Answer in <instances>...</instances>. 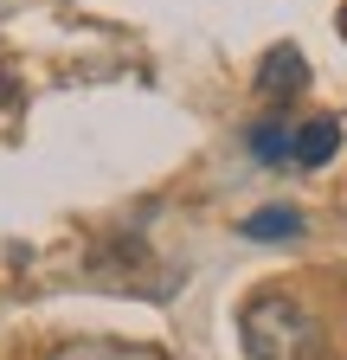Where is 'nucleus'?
I'll return each instance as SVG.
<instances>
[{
	"label": "nucleus",
	"mask_w": 347,
	"mask_h": 360,
	"mask_svg": "<svg viewBox=\"0 0 347 360\" xmlns=\"http://www.w3.org/2000/svg\"><path fill=\"white\" fill-rule=\"evenodd\" d=\"M244 148H251V161H264V167L296 161V122H283V116L251 122V129H244Z\"/></svg>",
	"instance_id": "6"
},
{
	"label": "nucleus",
	"mask_w": 347,
	"mask_h": 360,
	"mask_svg": "<svg viewBox=\"0 0 347 360\" xmlns=\"http://www.w3.org/2000/svg\"><path fill=\"white\" fill-rule=\"evenodd\" d=\"M46 360H167L161 347L142 341H110V335H84V341H58Z\"/></svg>",
	"instance_id": "4"
},
{
	"label": "nucleus",
	"mask_w": 347,
	"mask_h": 360,
	"mask_svg": "<svg viewBox=\"0 0 347 360\" xmlns=\"http://www.w3.org/2000/svg\"><path fill=\"white\" fill-rule=\"evenodd\" d=\"M302 84H309V58H302L289 39H283V45H270V52L257 58V77H251V90H257L264 103H289Z\"/></svg>",
	"instance_id": "3"
},
{
	"label": "nucleus",
	"mask_w": 347,
	"mask_h": 360,
	"mask_svg": "<svg viewBox=\"0 0 347 360\" xmlns=\"http://www.w3.org/2000/svg\"><path fill=\"white\" fill-rule=\"evenodd\" d=\"M334 26H341V39H347V0H341V13H334Z\"/></svg>",
	"instance_id": "9"
},
{
	"label": "nucleus",
	"mask_w": 347,
	"mask_h": 360,
	"mask_svg": "<svg viewBox=\"0 0 347 360\" xmlns=\"http://www.w3.org/2000/svg\"><path fill=\"white\" fill-rule=\"evenodd\" d=\"M334 148H341V122H334V116L296 122V167H328Z\"/></svg>",
	"instance_id": "7"
},
{
	"label": "nucleus",
	"mask_w": 347,
	"mask_h": 360,
	"mask_svg": "<svg viewBox=\"0 0 347 360\" xmlns=\"http://www.w3.org/2000/svg\"><path fill=\"white\" fill-rule=\"evenodd\" d=\"M13 103H20V90H13V77H7V71H0V110H13Z\"/></svg>",
	"instance_id": "8"
},
{
	"label": "nucleus",
	"mask_w": 347,
	"mask_h": 360,
	"mask_svg": "<svg viewBox=\"0 0 347 360\" xmlns=\"http://www.w3.org/2000/svg\"><path fill=\"white\" fill-rule=\"evenodd\" d=\"M238 232H244L251 245H289V238L309 232V219H302L296 206H257V212H244Z\"/></svg>",
	"instance_id": "5"
},
{
	"label": "nucleus",
	"mask_w": 347,
	"mask_h": 360,
	"mask_svg": "<svg viewBox=\"0 0 347 360\" xmlns=\"http://www.w3.org/2000/svg\"><path fill=\"white\" fill-rule=\"evenodd\" d=\"M244 360H328V322L296 290H257L238 309Z\"/></svg>",
	"instance_id": "1"
},
{
	"label": "nucleus",
	"mask_w": 347,
	"mask_h": 360,
	"mask_svg": "<svg viewBox=\"0 0 347 360\" xmlns=\"http://www.w3.org/2000/svg\"><path fill=\"white\" fill-rule=\"evenodd\" d=\"M91 277L103 283V290H142V270H148V245L136 238V232H110L97 251H91Z\"/></svg>",
	"instance_id": "2"
}]
</instances>
